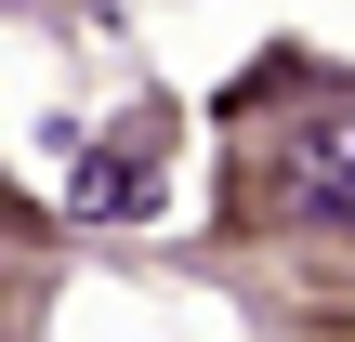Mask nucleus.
I'll return each instance as SVG.
<instances>
[{"label":"nucleus","mask_w":355,"mask_h":342,"mask_svg":"<svg viewBox=\"0 0 355 342\" xmlns=\"http://www.w3.org/2000/svg\"><path fill=\"white\" fill-rule=\"evenodd\" d=\"M290 211L316 237H355V105H303L290 119Z\"/></svg>","instance_id":"obj_1"}]
</instances>
